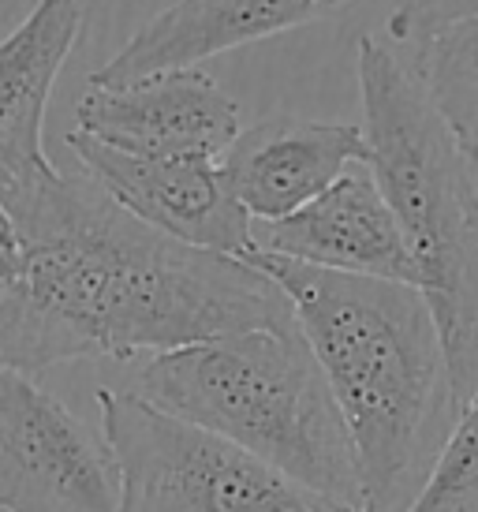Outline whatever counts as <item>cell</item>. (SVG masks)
Returning a JSON list of instances; mask_svg holds the SVG:
<instances>
[{"label":"cell","mask_w":478,"mask_h":512,"mask_svg":"<svg viewBox=\"0 0 478 512\" xmlns=\"http://www.w3.org/2000/svg\"><path fill=\"white\" fill-rule=\"evenodd\" d=\"M355 53L370 172L415 255L419 288L464 408L478 393V187L471 161L437 116L411 60L370 34L359 38Z\"/></svg>","instance_id":"cell-3"},{"label":"cell","mask_w":478,"mask_h":512,"mask_svg":"<svg viewBox=\"0 0 478 512\" xmlns=\"http://www.w3.org/2000/svg\"><path fill=\"white\" fill-rule=\"evenodd\" d=\"M408 512H478V393L460 408L449 445Z\"/></svg>","instance_id":"cell-14"},{"label":"cell","mask_w":478,"mask_h":512,"mask_svg":"<svg viewBox=\"0 0 478 512\" xmlns=\"http://www.w3.org/2000/svg\"><path fill=\"white\" fill-rule=\"evenodd\" d=\"M411 64L456 146L478 165V19L426 38Z\"/></svg>","instance_id":"cell-13"},{"label":"cell","mask_w":478,"mask_h":512,"mask_svg":"<svg viewBox=\"0 0 478 512\" xmlns=\"http://www.w3.org/2000/svg\"><path fill=\"white\" fill-rule=\"evenodd\" d=\"M0 512H8V509H0Z\"/></svg>","instance_id":"cell-16"},{"label":"cell","mask_w":478,"mask_h":512,"mask_svg":"<svg viewBox=\"0 0 478 512\" xmlns=\"http://www.w3.org/2000/svg\"><path fill=\"white\" fill-rule=\"evenodd\" d=\"M348 0H172L90 75V86H120L142 75L198 68L228 49L307 27Z\"/></svg>","instance_id":"cell-10"},{"label":"cell","mask_w":478,"mask_h":512,"mask_svg":"<svg viewBox=\"0 0 478 512\" xmlns=\"http://www.w3.org/2000/svg\"><path fill=\"white\" fill-rule=\"evenodd\" d=\"M79 34V0H38L0 38V199L57 169L45 154V109Z\"/></svg>","instance_id":"cell-12"},{"label":"cell","mask_w":478,"mask_h":512,"mask_svg":"<svg viewBox=\"0 0 478 512\" xmlns=\"http://www.w3.org/2000/svg\"><path fill=\"white\" fill-rule=\"evenodd\" d=\"M75 131L142 157H225L239 135V105L198 68L142 75L120 86H86Z\"/></svg>","instance_id":"cell-8"},{"label":"cell","mask_w":478,"mask_h":512,"mask_svg":"<svg viewBox=\"0 0 478 512\" xmlns=\"http://www.w3.org/2000/svg\"><path fill=\"white\" fill-rule=\"evenodd\" d=\"M254 247L314 270L419 285V266L370 165H352L303 210L262 221Z\"/></svg>","instance_id":"cell-9"},{"label":"cell","mask_w":478,"mask_h":512,"mask_svg":"<svg viewBox=\"0 0 478 512\" xmlns=\"http://www.w3.org/2000/svg\"><path fill=\"white\" fill-rule=\"evenodd\" d=\"M98 408L120 468L116 512H359L232 441L157 412L139 393L98 389Z\"/></svg>","instance_id":"cell-5"},{"label":"cell","mask_w":478,"mask_h":512,"mask_svg":"<svg viewBox=\"0 0 478 512\" xmlns=\"http://www.w3.org/2000/svg\"><path fill=\"white\" fill-rule=\"evenodd\" d=\"M352 165H370L359 124H318L273 116L239 131L221 157L243 210L258 221H281L337 184Z\"/></svg>","instance_id":"cell-11"},{"label":"cell","mask_w":478,"mask_h":512,"mask_svg":"<svg viewBox=\"0 0 478 512\" xmlns=\"http://www.w3.org/2000/svg\"><path fill=\"white\" fill-rule=\"evenodd\" d=\"M243 262L281 285L303 341L322 363L352 434L363 512H408L460 419L422 288L314 270L258 247Z\"/></svg>","instance_id":"cell-2"},{"label":"cell","mask_w":478,"mask_h":512,"mask_svg":"<svg viewBox=\"0 0 478 512\" xmlns=\"http://www.w3.org/2000/svg\"><path fill=\"white\" fill-rule=\"evenodd\" d=\"M64 143L101 191L157 232L228 258H243L254 247L251 214L213 157L124 154L79 131H68Z\"/></svg>","instance_id":"cell-7"},{"label":"cell","mask_w":478,"mask_h":512,"mask_svg":"<svg viewBox=\"0 0 478 512\" xmlns=\"http://www.w3.org/2000/svg\"><path fill=\"white\" fill-rule=\"evenodd\" d=\"M116 505L120 468L105 434L34 374L0 367V509L116 512Z\"/></svg>","instance_id":"cell-6"},{"label":"cell","mask_w":478,"mask_h":512,"mask_svg":"<svg viewBox=\"0 0 478 512\" xmlns=\"http://www.w3.org/2000/svg\"><path fill=\"white\" fill-rule=\"evenodd\" d=\"M27 277L0 303V367L176 352L243 329H292L281 285L251 262L150 228L86 172H45L4 195Z\"/></svg>","instance_id":"cell-1"},{"label":"cell","mask_w":478,"mask_h":512,"mask_svg":"<svg viewBox=\"0 0 478 512\" xmlns=\"http://www.w3.org/2000/svg\"><path fill=\"white\" fill-rule=\"evenodd\" d=\"M135 393L363 512L352 434L299 326L243 329L150 356Z\"/></svg>","instance_id":"cell-4"},{"label":"cell","mask_w":478,"mask_h":512,"mask_svg":"<svg viewBox=\"0 0 478 512\" xmlns=\"http://www.w3.org/2000/svg\"><path fill=\"white\" fill-rule=\"evenodd\" d=\"M467 19H478V0H393L385 34L396 45H422Z\"/></svg>","instance_id":"cell-15"}]
</instances>
